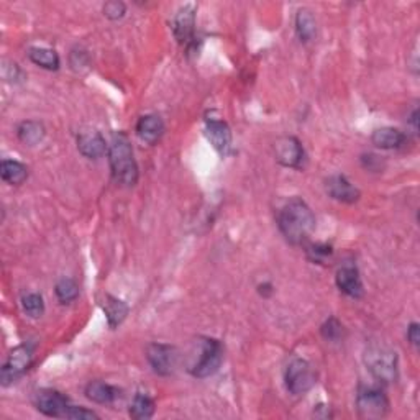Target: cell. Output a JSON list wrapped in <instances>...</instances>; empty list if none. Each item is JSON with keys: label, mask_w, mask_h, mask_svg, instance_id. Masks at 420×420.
<instances>
[{"label": "cell", "mask_w": 420, "mask_h": 420, "mask_svg": "<svg viewBox=\"0 0 420 420\" xmlns=\"http://www.w3.org/2000/svg\"><path fill=\"white\" fill-rule=\"evenodd\" d=\"M327 194L338 202H343V204H355L360 199L361 192L356 186H353L350 181H348L345 176L337 174L328 178L325 182Z\"/></svg>", "instance_id": "13"}, {"label": "cell", "mask_w": 420, "mask_h": 420, "mask_svg": "<svg viewBox=\"0 0 420 420\" xmlns=\"http://www.w3.org/2000/svg\"><path fill=\"white\" fill-rule=\"evenodd\" d=\"M136 133H138V136L145 143H158L164 135V121L161 120L160 115H143V117L138 120V124H136Z\"/></svg>", "instance_id": "16"}, {"label": "cell", "mask_w": 420, "mask_h": 420, "mask_svg": "<svg viewBox=\"0 0 420 420\" xmlns=\"http://www.w3.org/2000/svg\"><path fill=\"white\" fill-rule=\"evenodd\" d=\"M155 414V401L143 392H138L133 397V402L130 406V416L136 420L151 419Z\"/></svg>", "instance_id": "24"}, {"label": "cell", "mask_w": 420, "mask_h": 420, "mask_svg": "<svg viewBox=\"0 0 420 420\" xmlns=\"http://www.w3.org/2000/svg\"><path fill=\"white\" fill-rule=\"evenodd\" d=\"M146 358H148L150 366L160 376H169L174 371L176 363H178V352L174 347L164 345V343H151L146 348Z\"/></svg>", "instance_id": "8"}, {"label": "cell", "mask_w": 420, "mask_h": 420, "mask_svg": "<svg viewBox=\"0 0 420 420\" xmlns=\"http://www.w3.org/2000/svg\"><path fill=\"white\" fill-rule=\"evenodd\" d=\"M224 360V348L215 338H202L200 355L191 364L189 371L196 378H209L219 371Z\"/></svg>", "instance_id": "4"}, {"label": "cell", "mask_w": 420, "mask_h": 420, "mask_svg": "<svg viewBox=\"0 0 420 420\" xmlns=\"http://www.w3.org/2000/svg\"><path fill=\"white\" fill-rule=\"evenodd\" d=\"M409 121H411V124L414 125V128L419 130V110L417 109L412 110V115H411V119H409Z\"/></svg>", "instance_id": "34"}, {"label": "cell", "mask_w": 420, "mask_h": 420, "mask_svg": "<svg viewBox=\"0 0 420 420\" xmlns=\"http://www.w3.org/2000/svg\"><path fill=\"white\" fill-rule=\"evenodd\" d=\"M205 135L210 140L214 148L222 156L232 153V131L230 126L224 120L207 119L205 120Z\"/></svg>", "instance_id": "11"}, {"label": "cell", "mask_w": 420, "mask_h": 420, "mask_svg": "<svg viewBox=\"0 0 420 420\" xmlns=\"http://www.w3.org/2000/svg\"><path fill=\"white\" fill-rule=\"evenodd\" d=\"M364 363L369 373L383 384H392L397 381V353L384 345H371L364 355Z\"/></svg>", "instance_id": "3"}, {"label": "cell", "mask_w": 420, "mask_h": 420, "mask_svg": "<svg viewBox=\"0 0 420 420\" xmlns=\"http://www.w3.org/2000/svg\"><path fill=\"white\" fill-rule=\"evenodd\" d=\"M335 282H337V287L343 292V294H347L348 297H353V299H360V297H363L364 294L360 271L356 270V266L353 265L342 266L340 270L337 271Z\"/></svg>", "instance_id": "14"}, {"label": "cell", "mask_w": 420, "mask_h": 420, "mask_svg": "<svg viewBox=\"0 0 420 420\" xmlns=\"http://www.w3.org/2000/svg\"><path fill=\"white\" fill-rule=\"evenodd\" d=\"M125 12H126L125 4L119 2V0H112V2H107L104 5V15L110 20L124 18Z\"/></svg>", "instance_id": "29"}, {"label": "cell", "mask_w": 420, "mask_h": 420, "mask_svg": "<svg viewBox=\"0 0 420 420\" xmlns=\"http://www.w3.org/2000/svg\"><path fill=\"white\" fill-rule=\"evenodd\" d=\"M296 32L302 43H311L317 35V23L311 10L301 8L296 15Z\"/></svg>", "instance_id": "20"}, {"label": "cell", "mask_w": 420, "mask_h": 420, "mask_svg": "<svg viewBox=\"0 0 420 420\" xmlns=\"http://www.w3.org/2000/svg\"><path fill=\"white\" fill-rule=\"evenodd\" d=\"M407 340L411 342V345L419 347L420 345V327L417 322H412L407 328Z\"/></svg>", "instance_id": "32"}, {"label": "cell", "mask_w": 420, "mask_h": 420, "mask_svg": "<svg viewBox=\"0 0 420 420\" xmlns=\"http://www.w3.org/2000/svg\"><path fill=\"white\" fill-rule=\"evenodd\" d=\"M196 32V8L194 5H184L178 10L173 20V33L181 44H189Z\"/></svg>", "instance_id": "12"}, {"label": "cell", "mask_w": 420, "mask_h": 420, "mask_svg": "<svg viewBox=\"0 0 420 420\" xmlns=\"http://www.w3.org/2000/svg\"><path fill=\"white\" fill-rule=\"evenodd\" d=\"M356 411L361 419H383L389 412V399L381 389L360 386L356 394Z\"/></svg>", "instance_id": "5"}, {"label": "cell", "mask_w": 420, "mask_h": 420, "mask_svg": "<svg viewBox=\"0 0 420 420\" xmlns=\"http://www.w3.org/2000/svg\"><path fill=\"white\" fill-rule=\"evenodd\" d=\"M258 291H260V294L261 296H265V297H268V296H271L272 294V286L271 284H261L260 287H258Z\"/></svg>", "instance_id": "33"}, {"label": "cell", "mask_w": 420, "mask_h": 420, "mask_svg": "<svg viewBox=\"0 0 420 420\" xmlns=\"http://www.w3.org/2000/svg\"><path fill=\"white\" fill-rule=\"evenodd\" d=\"M0 174L2 179L12 186H20L22 182L28 178L27 166L15 160H4L0 164Z\"/></svg>", "instance_id": "21"}, {"label": "cell", "mask_w": 420, "mask_h": 420, "mask_svg": "<svg viewBox=\"0 0 420 420\" xmlns=\"http://www.w3.org/2000/svg\"><path fill=\"white\" fill-rule=\"evenodd\" d=\"M85 396L95 404H112L120 397V391L104 381H90L85 386Z\"/></svg>", "instance_id": "18"}, {"label": "cell", "mask_w": 420, "mask_h": 420, "mask_svg": "<svg viewBox=\"0 0 420 420\" xmlns=\"http://www.w3.org/2000/svg\"><path fill=\"white\" fill-rule=\"evenodd\" d=\"M320 333H322V337L325 338L327 342L338 343V342L343 340V335H345V328H343L342 322L338 320V318L330 317V318H327L325 322H323V325L320 327Z\"/></svg>", "instance_id": "26"}, {"label": "cell", "mask_w": 420, "mask_h": 420, "mask_svg": "<svg viewBox=\"0 0 420 420\" xmlns=\"http://www.w3.org/2000/svg\"><path fill=\"white\" fill-rule=\"evenodd\" d=\"M275 153L277 163L286 168L301 169L306 161V151L296 136H282L277 140L275 143Z\"/></svg>", "instance_id": "9"}, {"label": "cell", "mask_w": 420, "mask_h": 420, "mask_svg": "<svg viewBox=\"0 0 420 420\" xmlns=\"http://www.w3.org/2000/svg\"><path fill=\"white\" fill-rule=\"evenodd\" d=\"M17 135L22 143L28 146H35L44 138V126L40 124V121H35V120L22 121V124L18 125Z\"/></svg>", "instance_id": "23"}, {"label": "cell", "mask_w": 420, "mask_h": 420, "mask_svg": "<svg viewBox=\"0 0 420 420\" xmlns=\"http://www.w3.org/2000/svg\"><path fill=\"white\" fill-rule=\"evenodd\" d=\"M22 306H23V311L27 316H30L32 318H38L43 316L44 312V302H43V297L37 294V292H32V294L25 296L22 299Z\"/></svg>", "instance_id": "27"}, {"label": "cell", "mask_w": 420, "mask_h": 420, "mask_svg": "<svg viewBox=\"0 0 420 420\" xmlns=\"http://www.w3.org/2000/svg\"><path fill=\"white\" fill-rule=\"evenodd\" d=\"M78 150L85 158L99 160L107 153L109 145L105 143L104 136L99 131L88 130L78 136Z\"/></svg>", "instance_id": "15"}, {"label": "cell", "mask_w": 420, "mask_h": 420, "mask_svg": "<svg viewBox=\"0 0 420 420\" xmlns=\"http://www.w3.org/2000/svg\"><path fill=\"white\" fill-rule=\"evenodd\" d=\"M54 291H56V297L61 304H71L73 301L78 299V296H79L78 282H76L74 280H71V277H63V280L58 281Z\"/></svg>", "instance_id": "25"}, {"label": "cell", "mask_w": 420, "mask_h": 420, "mask_svg": "<svg viewBox=\"0 0 420 420\" xmlns=\"http://www.w3.org/2000/svg\"><path fill=\"white\" fill-rule=\"evenodd\" d=\"M307 258L312 263H317V265H325L327 260H330L333 255V250L330 245L327 243H316V245L307 246Z\"/></svg>", "instance_id": "28"}, {"label": "cell", "mask_w": 420, "mask_h": 420, "mask_svg": "<svg viewBox=\"0 0 420 420\" xmlns=\"http://www.w3.org/2000/svg\"><path fill=\"white\" fill-rule=\"evenodd\" d=\"M277 227L291 245H302L316 229V217L306 202L292 197L277 212Z\"/></svg>", "instance_id": "1"}, {"label": "cell", "mask_w": 420, "mask_h": 420, "mask_svg": "<svg viewBox=\"0 0 420 420\" xmlns=\"http://www.w3.org/2000/svg\"><path fill=\"white\" fill-rule=\"evenodd\" d=\"M107 155L114 179L121 186H135L138 181V164H136L128 135L124 131H115L110 140Z\"/></svg>", "instance_id": "2"}, {"label": "cell", "mask_w": 420, "mask_h": 420, "mask_svg": "<svg viewBox=\"0 0 420 420\" xmlns=\"http://www.w3.org/2000/svg\"><path fill=\"white\" fill-rule=\"evenodd\" d=\"M361 163L369 171H381V160L376 155H363Z\"/></svg>", "instance_id": "31"}, {"label": "cell", "mask_w": 420, "mask_h": 420, "mask_svg": "<svg viewBox=\"0 0 420 420\" xmlns=\"http://www.w3.org/2000/svg\"><path fill=\"white\" fill-rule=\"evenodd\" d=\"M35 406L48 417H66L71 404L68 397L54 389H42L35 396Z\"/></svg>", "instance_id": "10"}, {"label": "cell", "mask_w": 420, "mask_h": 420, "mask_svg": "<svg viewBox=\"0 0 420 420\" xmlns=\"http://www.w3.org/2000/svg\"><path fill=\"white\" fill-rule=\"evenodd\" d=\"M28 58L33 64L48 71H56L59 68V56L54 49L33 47L28 49Z\"/></svg>", "instance_id": "22"}, {"label": "cell", "mask_w": 420, "mask_h": 420, "mask_svg": "<svg viewBox=\"0 0 420 420\" xmlns=\"http://www.w3.org/2000/svg\"><path fill=\"white\" fill-rule=\"evenodd\" d=\"M66 419H73V420H92V419H99V416L94 411H89V409H85V407L71 406L68 414H66Z\"/></svg>", "instance_id": "30"}, {"label": "cell", "mask_w": 420, "mask_h": 420, "mask_svg": "<svg viewBox=\"0 0 420 420\" xmlns=\"http://www.w3.org/2000/svg\"><path fill=\"white\" fill-rule=\"evenodd\" d=\"M102 308L107 316V322L110 328H117L121 322L128 316V306L124 301L117 299L114 296H105L102 302Z\"/></svg>", "instance_id": "19"}, {"label": "cell", "mask_w": 420, "mask_h": 420, "mask_svg": "<svg viewBox=\"0 0 420 420\" xmlns=\"http://www.w3.org/2000/svg\"><path fill=\"white\" fill-rule=\"evenodd\" d=\"M33 361V348L30 345H18L10 352L7 361L2 366V374H0V379H2L4 386H8L13 381L22 376V374L27 371V369L32 366Z\"/></svg>", "instance_id": "7"}, {"label": "cell", "mask_w": 420, "mask_h": 420, "mask_svg": "<svg viewBox=\"0 0 420 420\" xmlns=\"http://www.w3.org/2000/svg\"><path fill=\"white\" fill-rule=\"evenodd\" d=\"M371 141L374 146L381 150H397L406 143V135L401 130L392 128V126H383V128L374 130Z\"/></svg>", "instance_id": "17"}, {"label": "cell", "mask_w": 420, "mask_h": 420, "mask_svg": "<svg viewBox=\"0 0 420 420\" xmlns=\"http://www.w3.org/2000/svg\"><path fill=\"white\" fill-rule=\"evenodd\" d=\"M316 371L313 366L307 360L302 358H296L292 360L286 368L284 381L287 391L294 396H304L307 394L316 384Z\"/></svg>", "instance_id": "6"}]
</instances>
